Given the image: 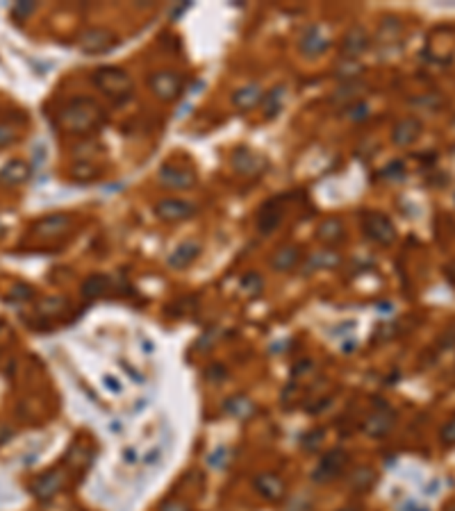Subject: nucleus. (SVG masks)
Masks as SVG:
<instances>
[{
    "mask_svg": "<svg viewBox=\"0 0 455 511\" xmlns=\"http://www.w3.org/2000/svg\"><path fill=\"white\" fill-rule=\"evenodd\" d=\"M100 123V107L91 98H75L62 111V125L68 132H89Z\"/></svg>",
    "mask_w": 455,
    "mask_h": 511,
    "instance_id": "obj_1",
    "label": "nucleus"
},
{
    "mask_svg": "<svg viewBox=\"0 0 455 511\" xmlns=\"http://www.w3.org/2000/svg\"><path fill=\"white\" fill-rule=\"evenodd\" d=\"M93 84L105 93L107 98H114L116 102H123L132 93V80L125 75V71L116 66H102L93 73Z\"/></svg>",
    "mask_w": 455,
    "mask_h": 511,
    "instance_id": "obj_2",
    "label": "nucleus"
},
{
    "mask_svg": "<svg viewBox=\"0 0 455 511\" xmlns=\"http://www.w3.org/2000/svg\"><path fill=\"white\" fill-rule=\"evenodd\" d=\"M118 43L116 34L109 32L105 28H91L87 32H82L80 37V50H84L87 55H98V53H107Z\"/></svg>",
    "mask_w": 455,
    "mask_h": 511,
    "instance_id": "obj_3",
    "label": "nucleus"
},
{
    "mask_svg": "<svg viewBox=\"0 0 455 511\" xmlns=\"http://www.w3.org/2000/svg\"><path fill=\"white\" fill-rule=\"evenodd\" d=\"M364 232L369 239L380 246H392L394 239H396V228H394L392 221L383 214H367Z\"/></svg>",
    "mask_w": 455,
    "mask_h": 511,
    "instance_id": "obj_4",
    "label": "nucleus"
},
{
    "mask_svg": "<svg viewBox=\"0 0 455 511\" xmlns=\"http://www.w3.org/2000/svg\"><path fill=\"white\" fill-rule=\"evenodd\" d=\"M183 75L171 73V71H160L151 77V89L155 91V96L162 100H173L183 93Z\"/></svg>",
    "mask_w": 455,
    "mask_h": 511,
    "instance_id": "obj_5",
    "label": "nucleus"
},
{
    "mask_svg": "<svg viewBox=\"0 0 455 511\" xmlns=\"http://www.w3.org/2000/svg\"><path fill=\"white\" fill-rule=\"evenodd\" d=\"M422 129H424L422 120L415 118V116H408V118L399 120L396 127H394L392 141L396 146H401V148H403V146H412L419 136H422Z\"/></svg>",
    "mask_w": 455,
    "mask_h": 511,
    "instance_id": "obj_6",
    "label": "nucleus"
},
{
    "mask_svg": "<svg viewBox=\"0 0 455 511\" xmlns=\"http://www.w3.org/2000/svg\"><path fill=\"white\" fill-rule=\"evenodd\" d=\"M196 212V207L187 201H173V198H167V201H160L155 205V214L164 221H183L187 216H192Z\"/></svg>",
    "mask_w": 455,
    "mask_h": 511,
    "instance_id": "obj_7",
    "label": "nucleus"
},
{
    "mask_svg": "<svg viewBox=\"0 0 455 511\" xmlns=\"http://www.w3.org/2000/svg\"><path fill=\"white\" fill-rule=\"evenodd\" d=\"M62 484H64V478L59 473H46L32 482V493L37 500H50L59 493Z\"/></svg>",
    "mask_w": 455,
    "mask_h": 511,
    "instance_id": "obj_8",
    "label": "nucleus"
},
{
    "mask_svg": "<svg viewBox=\"0 0 455 511\" xmlns=\"http://www.w3.org/2000/svg\"><path fill=\"white\" fill-rule=\"evenodd\" d=\"M346 464V455L341 453V450H334V453L325 455L321 462H319V469L314 471V480L316 482H328L332 480L334 475H337L341 469H344Z\"/></svg>",
    "mask_w": 455,
    "mask_h": 511,
    "instance_id": "obj_9",
    "label": "nucleus"
},
{
    "mask_svg": "<svg viewBox=\"0 0 455 511\" xmlns=\"http://www.w3.org/2000/svg\"><path fill=\"white\" fill-rule=\"evenodd\" d=\"M328 46H330V39L325 37L319 25H312V28H307L303 32V37H300V50H303L305 55L325 53V48H328Z\"/></svg>",
    "mask_w": 455,
    "mask_h": 511,
    "instance_id": "obj_10",
    "label": "nucleus"
},
{
    "mask_svg": "<svg viewBox=\"0 0 455 511\" xmlns=\"http://www.w3.org/2000/svg\"><path fill=\"white\" fill-rule=\"evenodd\" d=\"M160 182L169 189H189V187H194L196 175L192 171H185V168L164 166L160 173Z\"/></svg>",
    "mask_w": 455,
    "mask_h": 511,
    "instance_id": "obj_11",
    "label": "nucleus"
},
{
    "mask_svg": "<svg viewBox=\"0 0 455 511\" xmlns=\"http://www.w3.org/2000/svg\"><path fill=\"white\" fill-rule=\"evenodd\" d=\"M255 489L260 496H264L267 500H280L282 496H285V484H282V480L278 478V475H257L255 478Z\"/></svg>",
    "mask_w": 455,
    "mask_h": 511,
    "instance_id": "obj_12",
    "label": "nucleus"
},
{
    "mask_svg": "<svg viewBox=\"0 0 455 511\" xmlns=\"http://www.w3.org/2000/svg\"><path fill=\"white\" fill-rule=\"evenodd\" d=\"M369 43V37L367 32L362 28H353L344 39V46H341V50H344V59H355L362 55V50L367 48Z\"/></svg>",
    "mask_w": 455,
    "mask_h": 511,
    "instance_id": "obj_13",
    "label": "nucleus"
},
{
    "mask_svg": "<svg viewBox=\"0 0 455 511\" xmlns=\"http://www.w3.org/2000/svg\"><path fill=\"white\" fill-rule=\"evenodd\" d=\"M233 164H235V168L239 173H246V175H255V173H260L264 168L262 157H257V155H253L251 150H246V148H239L235 152Z\"/></svg>",
    "mask_w": 455,
    "mask_h": 511,
    "instance_id": "obj_14",
    "label": "nucleus"
},
{
    "mask_svg": "<svg viewBox=\"0 0 455 511\" xmlns=\"http://www.w3.org/2000/svg\"><path fill=\"white\" fill-rule=\"evenodd\" d=\"M201 253V246L196 244V241H185V244H180L173 253H171V259H169V266L173 268H185L189 266L196 259V255Z\"/></svg>",
    "mask_w": 455,
    "mask_h": 511,
    "instance_id": "obj_15",
    "label": "nucleus"
},
{
    "mask_svg": "<svg viewBox=\"0 0 455 511\" xmlns=\"http://www.w3.org/2000/svg\"><path fill=\"white\" fill-rule=\"evenodd\" d=\"M30 178V164H25L21 159L7 162L3 168H0V180L10 182V184H21Z\"/></svg>",
    "mask_w": 455,
    "mask_h": 511,
    "instance_id": "obj_16",
    "label": "nucleus"
},
{
    "mask_svg": "<svg viewBox=\"0 0 455 511\" xmlns=\"http://www.w3.org/2000/svg\"><path fill=\"white\" fill-rule=\"evenodd\" d=\"M68 228V216L64 214H53L48 219H41L37 225H34V232L41 237H55L59 232H64Z\"/></svg>",
    "mask_w": 455,
    "mask_h": 511,
    "instance_id": "obj_17",
    "label": "nucleus"
},
{
    "mask_svg": "<svg viewBox=\"0 0 455 511\" xmlns=\"http://www.w3.org/2000/svg\"><path fill=\"white\" fill-rule=\"evenodd\" d=\"M394 425V418L390 411H378L364 423V432L369 437H385Z\"/></svg>",
    "mask_w": 455,
    "mask_h": 511,
    "instance_id": "obj_18",
    "label": "nucleus"
},
{
    "mask_svg": "<svg viewBox=\"0 0 455 511\" xmlns=\"http://www.w3.org/2000/svg\"><path fill=\"white\" fill-rule=\"evenodd\" d=\"M298 257L300 253L296 246H282L278 253L271 257V264L276 271H291V268L298 264Z\"/></svg>",
    "mask_w": 455,
    "mask_h": 511,
    "instance_id": "obj_19",
    "label": "nucleus"
},
{
    "mask_svg": "<svg viewBox=\"0 0 455 511\" xmlns=\"http://www.w3.org/2000/svg\"><path fill=\"white\" fill-rule=\"evenodd\" d=\"M260 100H262V89L257 84H248L233 96V102L239 109H253Z\"/></svg>",
    "mask_w": 455,
    "mask_h": 511,
    "instance_id": "obj_20",
    "label": "nucleus"
},
{
    "mask_svg": "<svg viewBox=\"0 0 455 511\" xmlns=\"http://www.w3.org/2000/svg\"><path fill=\"white\" fill-rule=\"evenodd\" d=\"M282 102H285V86H276V89H271L269 93H264L262 107L267 111V116L273 118L282 109Z\"/></svg>",
    "mask_w": 455,
    "mask_h": 511,
    "instance_id": "obj_21",
    "label": "nucleus"
},
{
    "mask_svg": "<svg viewBox=\"0 0 455 511\" xmlns=\"http://www.w3.org/2000/svg\"><path fill=\"white\" fill-rule=\"evenodd\" d=\"M316 235H319V239L325 241V244H330V241H337L339 237H344V225H341L339 221H334V219L323 221L319 225V232H316Z\"/></svg>",
    "mask_w": 455,
    "mask_h": 511,
    "instance_id": "obj_22",
    "label": "nucleus"
},
{
    "mask_svg": "<svg viewBox=\"0 0 455 511\" xmlns=\"http://www.w3.org/2000/svg\"><path fill=\"white\" fill-rule=\"evenodd\" d=\"M280 219H282V212L276 207V203H269L267 207H264V212H262L260 230L264 232V235H269V232H271L273 228H278Z\"/></svg>",
    "mask_w": 455,
    "mask_h": 511,
    "instance_id": "obj_23",
    "label": "nucleus"
},
{
    "mask_svg": "<svg viewBox=\"0 0 455 511\" xmlns=\"http://www.w3.org/2000/svg\"><path fill=\"white\" fill-rule=\"evenodd\" d=\"M107 289V277L105 275H91L87 282L82 284V291L87 298H96Z\"/></svg>",
    "mask_w": 455,
    "mask_h": 511,
    "instance_id": "obj_24",
    "label": "nucleus"
},
{
    "mask_svg": "<svg viewBox=\"0 0 455 511\" xmlns=\"http://www.w3.org/2000/svg\"><path fill=\"white\" fill-rule=\"evenodd\" d=\"M226 411L233 414V416H246L253 411V404L248 398H233L228 404H226Z\"/></svg>",
    "mask_w": 455,
    "mask_h": 511,
    "instance_id": "obj_25",
    "label": "nucleus"
},
{
    "mask_svg": "<svg viewBox=\"0 0 455 511\" xmlns=\"http://www.w3.org/2000/svg\"><path fill=\"white\" fill-rule=\"evenodd\" d=\"M339 264V255L337 253H319L310 259L312 268H332Z\"/></svg>",
    "mask_w": 455,
    "mask_h": 511,
    "instance_id": "obj_26",
    "label": "nucleus"
},
{
    "mask_svg": "<svg viewBox=\"0 0 455 511\" xmlns=\"http://www.w3.org/2000/svg\"><path fill=\"white\" fill-rule=\"evenodd\" d=\"M64 307H66V302H64L62 298H48V300H44V302H41L39 311H41V314L55 316V314H59V311H62Z\"/></svg>",
    "mask_w": 455,
    "mask_h": 511,
    "instance_id": "obj_27",
    "label": "nucleus"
},
{
    "mask_svg": "<svg viewBox=\"0 0 455 511\" xmlns=\"http://www.w3.org/2000/svg\"><path fill=\"white\" fill-rule=\"evenodd\" d=\"M32 298V289L28 284H14L10 291V300H30Z\"/></svg>",
    "mask_w": 455,
    "mask_h": 511,
    "instance_id": "obj_28",
    "label": "nucleus"
},
{
    "mask_svg": "<svg viewBox=\"0 0 455 511\" xmlns=\"http://www.w3.org/2000/svg\"><path fill=\"white\" fill-rule=\"evenodd\" d=\"M355 489H360V491H364V489H369L373 484V473L369 471V469H362L357 473V478H355Z\"/></svg>",
    "mask_w": 455,
    "mask_h": 511,
    "instance_id": "obj_29",
    "label": "nucleus"
},
{
    "mask_svg": "<svg viewBox=\"0 0 455 511\" xmlns=\"http://www.w3.org/2000/svg\"><path fill=\"white\" fill-rule=\"evenodd\" d=\"M442 443L444 446H455V416L446 423L442 430Z\"/></svg>",
    "mask_w": 455,
    "mask_h": 511,
    "instance_id": "obj_30",
    "label": "nucleus"
},
{
    "mask_svg": "<svg viewBox=\"0 0 455 511\" xmlns=\"http://www.w3.org/2000/svg\"><path fill=\"white\" fill-rule=\"evenodd\" d=\"M14 139H16V134L12 132V127L0 125V148H3V146H7V143H12Z\"/></svg>",
    "mask_w": 455,
    "mask_h": 511,
    "instance_id": "obj_31",
    "label": "nucleus"
},
{
    "mask_svg": "<svg viewBox=\"0 0 455 511\" xmlns=\"http://www.w3.org/2000/svg\"><path fill=\"white\" fill-rule=\"evenodd\" d=\"M221 455H226V450H223V448H219L217 453H212V457L208 459V464H210V466H214V469H221L223 462H226V459H223Z\"/></svg>",
    "mask_w": 455,
    "mask_h": 511,
    "instance_id": "obj_32",
    "label": "nucleus"
},
{
    "mask_svg": "<svg viewBox=\"0 0 455 511\" xmlns=\"http://www.w3.org/2000/svg\"><path fill=\"white\" fill-rule=\"evenodd\" d=\"M160 511H187V507L180 505V502H167V505H162Z\"/></svg>",
    "mask_w": 455,
    "mask_h": 511,
    "instance_id": "obj_33",
    "label": "nucleus"
},
{
    "mask_svg": "<svg viewBox=\"0 0 455 511\" xmlns=\"http://www.w3.org/2000/svg\"><path fill=\"white\" fill-rule=\"evenodd\" d=\"M34 10V5H25V3H21V5H16L14 7V14L19 16V14H30Z\"/></svg>",
    "mask_w": 455,
    "mask_h": 511,
    "instance_id": "obj_34",
    "label": "nucleus"
},
{
    "mask_svg": "<svg viewBox=\"0 0 455 511\" xmlns=\"http://www.w3.org/2000/svg\"><path fill=\"white\" fill-rule=\"evenodd\" d=\"M105 382H107V388H109V391H121V386H116V382H114V379H111V377H105Z\"/></svg>",
    "mask_w": 455,
    "mask_h": 511,
    "instance_id": "obj_35",
    "label": "nucleus"
},
{
    "mask_svg": "<svg viewBox=\"0 0 455 511\" xmlns=\"http://www.w3.org/2000/svg\"><path fill=\"white\" fill-rule=\"evenodd\" d=\"M408 511H428V509H424V507H417V505H412V502H410V505L406 507Z\"/></svg>",
    "mask_w": 455,
    "mask_h": 511,
    "instance_id": "obj_36",
    "label": "nucleus"
}]
</instances>
